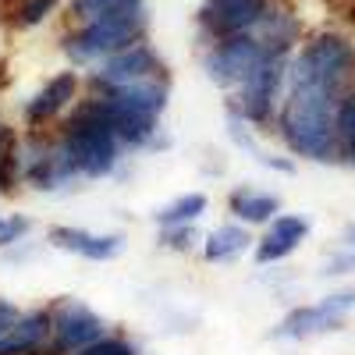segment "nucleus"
<instances>
[{"instance_id":"nucleus-19","label":"nucleus","mask_w":355,"mask_h":355,"mask_svg":"<svg viewBox=\"0 0 355 355\" xmlns=\"http://www.w3.org/2000/svg\"><path fill=\"white\" fill-rule=\"evenodd\" d=\"M334 128H338V150L355 164V96L338 100V114H334Z\"/></svg>"},{"instance_id":"nucleus-28","label":"nucleus","mask_w":355,"mask_h":355,"mask_svg":"<svg viewBox=\"0 0 355 355\" xmlns=\"http://www.w3.org/2000/svg\"><path fill=\"white\" fill-rule=\"evenodd\" d=\"M0 227H4V217H0Z\"/></svg>"},{"instance_id":"nucleus-16","label":"nucleus","mask_w":355,"mask_h":355,"mask_svg":"<svg viewBox=\"0 0 355 355\" xmlns=\"http://www.w3.org/2000/svg\"><path fill=\"white\" fill-rule=\"evenodd\" d=\"M281 210V199L270 196V192H256V189H239L231 196V214L245 220V224H266V220H274Z\"/></svg>"},{"instance_id":"nucleus-7","label":"nucleus","mask_w":355,"mask_h":355,"mask_svg":"<svg viewBox=\"0 0 355 355\" xmlns=\"http://www.w3.org/2000/svg\"><path fill=\"white\" fill-rule=\"evenodd\" d=\"M263 43L249 33L239 36H224L217 40V46L206 53V75H210L214 85L231 89V85H242L249 78V71L263 61Z\"/></svg>"},{"instance_id":"nucleus-9","label":"nucleus","mask_w":355,"mask_h":355,"mask_svg":"<svg viewBox=\"0 0 355 355\" xmlns=\"http://www.w3.org/2000/svg\"><path fill=\"white\" fill-rule=\"evenodd\" d=\"M164 75L160 57L146 46V43H132L125 50H117L110 57H103V64L96 71V89H114V85H132V82H146Z\"/></svg>"},{"instance_id":"nucleus-13","label":"nucleus","mask_w":355,"mask_h":355,"mask_svg":"<svg viewBox=\"0 0 355 355\" xmlns=\"http://www.w3.org/2000/svg\"><path fill=\"white\" fill-rule=\"evenodd\" d=\"M75 93H78V75H75V71H64V75L50 78L40 93H36V100H28V107H25L28 125L50 121L53 114H61V110L75 100Z\"/></svg>"},{"instance_id":"nucleus-4","label":"nucleus","mask_w":355,"mask_h":355,"mask_svg":"<svg viewBox=\"0 0 355 355\" xmlns=\"http://www.w3.org/2000/svg\"><path fill=\"white\" fill-rule=\"evenodd\" d=\"M117 146H121V139H117L103 121H96V117H89V114L78 110L68 121L61 150H64L68 164L75 167V174L103 178V174H110L117 167Z\"/></svg>"},{"instance_id":"nucleus-5","label":"nucleus","mask_w":355,"mask_h":355,"mask_svg":"<svg viewBox=\"0 0 355 355\" xmlns=\"http://www.w3.org/2000/svg\"><path fill=\"white\" fill-rule=\"evenodd\" d=\"M284 75H288V53H270V50H266L263 61L242 82L239 110H242L245 121H252V125H266V121H270L277 93L284 85Z\"/></svg>"},{"instance_id":"nucleus-22","label":"nucleus","mask_w":355,"mask_h":355,"mask_svg":"<svg viewBox=\"0 0 355 355\" xmlns=\"http://www.w3.org/2000/svg\"><path fill=\"white\" fill-rule=\"evenodd\" d=\"M78 355H135V348L128 345V341H121V338H100V341H93L89 348H82Z\"/></svg>"},{"instance_id":"nucleus-26","label":"nucleus","mask_w":355,"mask_h":355,"mask_svg":"<svg viewBox=\"0 0 355 355\" xmlns=\"http://www.w3.org/2000/svg\"><path fill=\"white\" fill-rule=\"evenodd\" d=\"M18 316H21V313H18L8 299H0V338H4V334L15 327V320H18Z\"/></svg>"},{"instance_id":"nucleus-10","label":"nucleus","mask_w":355,"mask_h":355,"mask_svg":"<svg viewBox=\"0 0 355 355\" xmlns=\"http://www.w3.org/2000/svg\"><path fill=\"white\" fill-rule=\"evenodd\" d=\"M263 11H266V0H206L199 11V21L217 40H224V36H239V33L256 28Z\"/></svg>"},{"instance_id":"nucleus-23","label":"nucleus","mask_w":355,"mask_h":355,"mask_svg":"<svg viewBox=\"0 0 355 355\" xmlns=\"http://www.w3.org/2000/svg\"><path fill=\"white\" fill-rule=\"evenodd\" d=\"M28 231V220L25 217H11V220H4V227H0V249H8V245H15V242H21V234Z\"/></svg>"},{"instance_id":"nucleus-1","label":"nucleus","mask_w":355,"mask_h":355,"mask_svg":"<svg viewBox=\"0 0 355 355\" xmlns=\"http://www.w3.org/2000/svg\"><path fill=\"white\" fill-rule=\"evenodd\" d=\"M334 114H338V93L320 85H291L281 110V135L288 150L306 160L331 164L341 153Z\"/></svg>"},{"instance_id":"nucleus-25","label":"nucleus","mask_w":355,"mask_h":355,"mask_svg":"<svg viewBox=\"0 0 355 355\" xmlns=\"http://www.w3.org/2000/svg\"><path fill=\"white\" fill-rule=\"evenodd\" d=\"M348 270H355V249L352 252H338L327 263V270H323V274H348Z\"/></svg>"},{"instance_id":"nucleus-3","label":"nucleus","mask_w":355,"mask_h":355,"mask_svg":"<svg viewBox=\"0 0 355 355\" xmlns=\"http://www.w3.org/2000/svg\"><path fill=\"white\" fill-rule=\"evenodd\" d=\"M352 71H355L352 43L331 33L306 43V50L288 68V78L291 85H320V89H331V93H341V85L352 78Z\"/></svg>"},{"instance_id":"nucleus-21","label":"nucleus","mask_w":355,"mask_h":355,"mask_svg":"<svg viewBox=\"0 0 355 355\" xmlns=\"http://www.w3.org/2000/svg\"><path fill=\"white\" fill-rule=\"evenodd\" d=\"M57 8V0H25V4L18 8V25H40L50 11Z\"/></svg>"},{"instance_id":"nucleus-18","label":"nucleus","mask_w":355,"mask_h":355,"mask_svg":"<svg viewBox=\"0 0 355 355\" xmlns=\"http://www.w3.org/2000/svg\"><path fill=\"white\" fill-rule=\"evenodd\" d=\"M206 214V196L202 192H189L182 199L167 202L164 210H157V224L160 227H178V224H196Z\"/></svg>"},{"instance_id":"nucleus-15","label":"nucleus","mask_w":355,"mask_h":355,"mask_svg":"<svg viewBox=\"0 0 355 355\" xmlns=\"http://www.w3.org/2000/svg\"><path fill=\"white\" fill-rule=\"evenodd\" d=\"M256 28H259L256 40L263 43V50H270V53H288L295 36H299V21H295L291 15H284V11H263Z\"/></svg>"},{"instance_id":"nucleus-20","label":"nucleus","mask_w":355,"mask_h":355,"mask_svg":"<svg viewBox=\"0 0 355 355\" xmlns=\"http://www.w3.org/2000/svg\"><path fill=\"white\" fill-rule=\"evenodd\" d=\"M125 4H142V0H71V11L85 21H93V18H100L114 8H125Z\"/></svg>"},{"instance_id":"nucleus-14","label":"nucleus","mask_w":355,"mask_h":355,"mask_svg":"<svg viewBox=\"0 0 355 355\" xmlns=\"http://www.w3.org/2000/svg\"><path fill=\"white\" fill-rule=\"evenodd\" d=\"M50 334V313H25L15 320V327L0 338V355H33L43 338Z\"/></svg>"},{"instance_id":"nucleus-27","label":"nucleus","mask_w":355,"mask_h":355,"mask_svg":"<svg viewBox=\"0 0 355 355\" xmlns=\"http://www.w3.org/2000/svg\"><path fill=\"white\" fill-rule=\"evenodd\" d=\"M348 245H352V249H355V224H352V227H348Z\"/></svg>"},{"instance_id":"nucleus-24","label":"nucleus","mask_w":355,"mask_h":355,"mask_svg":"<svg viewBox=\"0 0 355 355\" xmlns=\"http://www.w3.org/2000/svg\"><path fill=\"white\" fill-rule=\"evenodd\" d=\"M164 242L174 249H189V242H196L192 224H178V227H164Z\"/></svg>"},{"instance_id":"nucleus-2","label":"nucleus","mask_w":355,"mask_h":355,"mask_svg":"<svg viewBox=\"0 0 355 355\" xmlns=\"http://www.w3.org/2000/svg\"><path fill=\"white\" fill-rule=\"evenodd\" d=\"M142 33H146V11H142V4H125V8H114V11L93 18L82 33L68 36L64 50L75 57L78 64L103 61V57L125 50L132 43H142Z\"/></svg>"},{"instance_id":"nucleus-12","label":"nucleus","mask_w":355,"mask_h":355,"mask_svg":"<svg viewBox=\"0 0 355 355\" xmlns=\"http://www.w3.org/2000/svg\"><path fill=\"white\" fill-rule=\"evenodd\" d=\"M306 234H309V220L306 217H295V214L277 217L270 224V231H266L259 239V245H256V263H277V259L291 256Z\"/></svg>"},{"instance_id":"nucleus-6","label":"nucleus","mask_w":355,"mask_h":355,"mask_svg":"<svg viewBox=\"0 0 355 355\" xmlns=\"http://www.w3.org/2000/svg\"><path fill=\"white\" fill-rule=\"evenodd\" d=\"M352 309H355V288L334 291V295H327V299L316 302V306H299V309H291V313L277 323L274 338L306 341V338H316V334L338 331Z\"/></svg>"},{"instance_id":"nucleus-17","label":"nucleus","mask_w":355,"mask_h":355,"mask_svg":"<svg viewBox=\"0 0 355 355\" xmlns=\"http://www.w3.org/2000/svg\"><path fill=\"white\" fill-rule=\"evenodd\" d=\"M249 231L242 227V224H224V227H217L210 239H206V259L210 263H231V259H239L245 249H249Z\"/></svg>"},{"instance_id":"nucleus-8","label":"nucleus","mask_w":355,"mask_h":355,"mask_svg":"<svg viewBox=\"0 0 355 355\" xmlns=\"http://www.w3.org/2000/svg\"><path fill=\"white\" fill-rule=\"evenodd\" d=\"M50 331H53L57 352H68V355H78L82 348H89L93 341H100L107 334L103 320L85 302H75V299L61 302L50 313Z\"/></svg>"},{"instance_id":"nucleus-11","label":"nucleus","mask_w":355,"mask_h":355,"mask_svg":"<svg viewBox=\"0 0 355 355\" xmlns=\"http://www.w3.org/2000/svg\"><path fill=\"white\" fill-rule=\"evenodd\" d=\"M50 245L85 259H114L125 249V239L121 234H93L82 227H50Z\"/></svg>"}]
</instances>
